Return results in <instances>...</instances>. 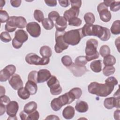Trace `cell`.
Wrapping results in <instances>:
<instances>
[{
	"mask_svg": "<svg viewBox=\"0 0 120 120\" xmlns=\"http://www.w3.org/2000/svg\"><path fill=\"white\" fill-rule=\"evenodd\" d=\"M39 118V113L38 111H35L28 114L27 120H37Z\"/></svg>",
	"mask_w": 120,
	"mask_h": 120,
	"instance_id": "46",
	"label": "cell"
},
{
	"mask_svg": "<svg viewBox=\"0 0 120 120\" xmlns=\"http://www.w3.org/2000/svg\"><path fill=\"white\" fill-rule=\"evenodd\" d=\"M15 71L16 68L13 65H8L6 66L0 71V81L4 82L9 80L10 77L15 74Z\"/></svg>",
	"mask_w": 120,
	"mask_h": 120,
	"instance_id": "8",
	"label": "cell"
},
{
	"mask_svg": "<svg viewBox=\"0 0 120 120\" xmlns=\"http://www.w3.org/2000/svg\"><path fill=\"white\" fill-rule=\"evenodd\" d=\"M17 94L19 98L23 100H26L29 98L30 95L25 87H22L18 90Z\"/></svg>",
	"mask_w": 120,
	"mask_h": 120,
	"instance_id": "31",
	"label": "cell"
},
{
	"mask_svg": "<svg viewBox=\"0 0 120 120\" xmlns=\"http://www.w3.org/2000/svg\"><path fill=\"white\" fill-rule=\"evenodd\" d=\"M18 109V104L15 101H10L6 106L7 114L11 117L15 116Z\"/></svg>",
	"mask_w": 120,
	"mask_h": 120,
	"instance_id": "14",
	"label": "cell"
},
{
	"mask_svg": "<svg viewBox=\"0 0 120 120\" xmlns=\"http://www.w3.org/2000/svg\"><path fill=\"white\" fill-rule=\"evenodd\" d=\"M110 37H111V33H110V30L108 28L105 27L104 33L101 40L103 41H106L110 39Z\"/></svg>",
	"mask_w": 120,
	"mask_h": 120,
	"instance_id": "48",
	"label": "cell"
},
{
	"mask_svg": "<svg viewBox=\"0 0 120 120\" xmlns=\"http://www.w3.org/2000/svg\"><path fill=\"white\" fill-rule=\"evenodd\" d=\"M15 22L16 26L18 28L23 29L27 26V21L22 16H15Z\"/></svg>",
	"mask_w": 120,
	"mask_h": 120,
	"instance_id": "27",
	"label": "cell"
},
{
	"mask_svg": "<svg viewBox=\"0 0 120 120\" xmlns=\"http://www.w3.org/2000/svg\"><path fill=\"white\" fill-rule=\"evenodd\" d=\"M87 62L85 56H79L76 58L74 63L79 66H85Z\"/></svg>",
	"mask_w": 120,
	"mask_h": 120,
	"instance_id": "35",
	"label": "cell"
},
{
	"mask_svg": "<svg viewBox=\"0 0 120 120\" xmlns=\"http://www.w3.org/2000/svg\"><path fill=\"white\" fill-rule=\"evenodd\" d=\"M110 10L113 12H117L120 9V2L119 1H114L110 5Z\"/></svg>",
	"mask_w": 120,
	"mask_h": 120,
	"instance_id": "45",
	"label": "cell"
},
{
	"mask_svg": "<svg viewBox=\"0 0 120 120\" xmlns=\"http://www.w3.org/2000/svg\"><path fill=\"white\" fill-rule=\"evenodd\" d=\"M111 32L113 35H119L120 33V21H115L112 24L110 29Z\"/></svg>",
	"mask_w": 120,
	"mask_h": 120,
	"instance_id": "28",
	"label": "cell"
},
{
	"mask_svg": "<svg viewBox=\"0 0 120 120\" xmlns=\"http://www.w3.org/2000/svg\"><path fill=\"white\" fill-rule=\"evenodd\" d=\"M45 3L49 7H54L57 5V1L55 0H45Z\"/></svg>",
	"mask_w": 120,
	"mask_h": 120,
	"instance_id": "53",
	"label": "cell"
},
{
	"mask_svg": "<svg viewBox=\"0 0 120 120\" xmlns=\"http://www.w3.org/2000/svg\"><path fill=\"white\" fill-rule=\"evenodd\" d=\"M60 100L63 105H69L72 103L75 99L74 96L70 92H67L58 97Z\"/></svg>",
	"mask_w": 120,
	"mask_h": 120,
	"instance_id": "18",
	"label": "cell"
},
{
	"mask_svg": "<svg viewBox=\"0 0 120 120\" xmlns=\"http://www.w3.org/2000/svg\"><path fill=\"white\" fill-rule=\"evenodd\" d=\"M60 5L64 8H66L69 6L70 3L69 1L68 0H59L58 1Z\"/></svg>",
	"mask_w": 120,
	"mask_h": 120,
	"instance_id": "52",
	"label": "cell"
},
{
	"mask_svg": "<svg viewBox=\"0 0 120 120\" xmlns=\"http://www.w3.org/2000/svg\"><path fill=\"white\" fill-rule=\"evenodd\" d=\"M105 83L112 86H115L118 84V82L116 78L113 76H110L105 80Z\"/></svg>",
	"mask_w": 120,
	"mask_h": 120,
	"instance_id": "44",
	"label": "cell"
},
{
	"mask_svg": "<svg viewBox=\"0 0 120 120\" xmlns=\"http://www.w3.org/2000/svg\"><path fill=\"white\" fill-rule=\"evenodd\" d=\"M93 24H85L82 28V31L84 37L88 36H92V29Z\"/></svg>",
	"mask_w": 120,
	"mask_h": 120,
	"instance_id": "30",
	"label": "cell"
},
{
	"mask_svg": "<svg viewBox=\"0 0 120 120\" xmlns=\"http://www.w3.org/2000/svg\"><path fill=\"white\" fill-rule=\"evenodd\" d=\"M61 62L65 67H68L73 63L71 58L68 55H65L61 58Z\"/></svg>",
	"mask_w": 120,
	"mask_h": 120,
	"instance_id": "40",
	"label": "cell"
},
{
	"mask_svg": "<svg viewBox=\"0 0 120 120\" xmlns=\"http://www.w3.org/2000/svg\"><path fill=\"white\" fill-rule=\"evenodd\" d=\"M75 97V99H79L82 94V90L80 88L75 87L69 91Z\"/></svg>",
	"mask_w": 120,
	"mask_h": 120,
	"instance_id": "38",
	"label": "cell"
},
{
	"mask_svg": "<svg viewBox=\"0 0 120 120\" xmlns=\"http://www.w3.org/2000/svg\"><path fill=\"white\" fill-rule=\"evenodd\" d=\"M39 52L42 57L50 58L52 54L51 48L47 45L42 46L40 49Z\"/></svg>",
	"mask_w": 120,
	"mask_h": 120,
	"instance_id": "25",
	"label": "cell"
},
{
	"mask_svg": "<svg viewBox=\"0 0 120 120\" xmlns=\"http://www.w3.org/2000/svg\"><path fill=\"white\" fill-rule=\"evenodd\" d=\"M120 97H110L106 98L104 101V105L107 109H112L114 107L119 109Z\"/></svg>",
	"mask_w": 120,
	"mask_h": 120,
	"instance_id": "10",
	"label": "cell"
},
{
	"mask_svg": "<svg viewBox=\"0 0 120 120\" xmlns=\"http://www.w3.org/2000/svg\"><path fill=\"white\" fill-rule=\"evenodd\" d=\"M75 110L79 112L84 113L86 112L89 109L88 104L87 102L82 101L79 100L77 101L76 102V105L75 106Z\"/></svg>",
	"mask_w": 120,
	"mask_h": 120,
	"instance_id": "22",
	"label": "cell"
},
{
	"mask_svg": "<svg viewBox=\"0 0 120 120\" xmlns=\"http://www.w3.org/2000/svg\"><path fill=\"white\" fill-rule=\"evenodd\" d=\"M114 1V0H104L103 1V3L107 7H110L111 4Z\"/></svg>",
	"mask_w": 120,
	"mask_h": 120,
	"instance_id": "58",
	"label": "cell"
},
{
	"mask_svg": "<svg viewBox=\"0 0 120 120\" xmlns=\"http://www.w3.org/2000/svg\"><path fill=\"white\" fill-rule=\"evenodd\" d=\"M10 17L9 16L8 14L5 10H0V20L1 23L7 22Z\"/></svg>",
	"mask_w": 120,
	"mask_h": 120,
	"instance_id": "39",
	"label": "cell"
},
{
	"mask_svg": "<svg viewBox=\"0 0 120 120\" xmlns=\"http://www.w3.org/2000/svg\"><path fill=\"white\" fill-rule=\"evenodd\" d=\"M84 20L86 24H92L95 21V17L91 12H88L84 15Z\"/></svg>",
	"mask_w": 120,
	"mask_h": 120,
	"instance_id": "33",
	"label": "cell"
},
{
	"mask_svg": "<svg viewBox=\"0 0 120 120\" xmlns=\"http://www.w3.org/2000/svg\"><path fill=\"white\" fill-rule=\"evenodd\" d=\"M114 86L106 83H99L94 82H91L88 86V90L90 94L99 97H105L109 95L113 91Z\"/></svg>",
	"mask_w": 120,
	"mask_h": 120,
	"instance_id": "1",
	"label": "cell"
},
{
	"mask_svg": "<svg viewBox=\"0 0 120 120\" xmlns=\"http://www.w3.org/2000/svg\"><path fill=\"white\" fill-rule=\"evenodd\" d=\"M25 60L26 62L29 64L35 65H46L50 62L49 58H40L37 54L34 53L28 54L26 56Z\"/></svg>",
	"mask_w": 120,
	"mask_h": 120,
	"instance_id": "4",
	"label": "cell"
},
{
	"mask_svg": "<svg viewBox=\"0 0 120 120\" xmlns=\"http://www.w3.org/2000/svg\"><path fill=\"white\" fill-rule=\"evenodd\" d=\"M103 63L105 66H113L116 63V59L113 55L109 54L104 57Z\"/></svg>",
	"mask_w": 120,
	"mask_h": 120,
	"instance_id": "29",
	"label": "cell"
},
{
	"mask_svg": "<svg viewBox=\"0 0 120 120\" xmlns=\"http://www.w3.org/2000/svg\"><path fill=\"white\" fill-rule=\"evenodd\" d=\"M6 111V106L0 104V116L2 115Z\"/></svg>",
	"mask_w": 120,
	"mask_h": 120,
	"instance_id": "55",
	"label": "cell"
},
{
	"mask_svg": "<svg viewBox=\"0 0 120 120\" xmlns=\"http://www.w3.org/2000/svg\"><path fill=\"white\" fill-rule=\"evenodd\" d=\"M11 5L14 8L19 7L21 4L22 1L21 0H11L10 1Z\"/></svg>",
	"mask_w": 120,
	"mask_h": 120,
	"instance_id": "51",
	"label": "cell"
},
{
	"mask_svg": "<svg viewBox=\"0 0 120 120\" xmlns=\"http://www.w3.org/2000/svg\"><path fill=\"white\" fill-rule=\"evenodd\" d=\"M98 44V42L96 39L90 38L86 42L85 52L88 62L99 58V53L97 50Z\"/></svg>",
	"mask_w": 120,
	"mask_h": 120,
	"instance_id": "3",
	"label": "cell"
},
{
	"mask_svg": "<svg viewBox=\"0 0 120 120\" xmlns=\"http://www.w3.org/2000/svg\"><path fill=\"white\" fill-rule=\"evenodd\" d=\"M0 40L5 43H8L11 40V38L9 34L7 31L2 32L0 34Z\"/></svg>",
	"mask_w": 120,
	"mask_h": 120,
	"instance_id": "42",
	"label": "cell"
},
{
	"mask_svg": "<svg viewBox=\"0 0 120 120\" xmlns=\"http://www.w3.org/2000/svg\"><path fill=\"white\" fill-rule=\"evenodd\" d=\"M15 16H10L5 26V30L8 32H13L17 28L15 22Z\"/></svg>",
	"mask_w": 120,
	"mask_h": 120,
	"instance_id": "19",
	"label": "cell"
},
{
	"mask_svg": "<svg viewBox=\"0 0 120 120\" xmlns=\"http://www.w3.org/2000/svg\"><path fill=\"white\" fill-rule=\"evenodd\" d=\"M68 25L73 26H79L81 25L82 21L81 19L78 17H74L70 19L68 21Z\"/></svg>",
	"mask_w": 120,
	"mask_h": 120,
	"instance_id": "41",
	"label": "cell"
},
{
	"mask_svg": "<svg viewBox=\"0 0 120 120\" xmlns=\"http://www.w3.org/2000/svg\"><path fill=\"white\" fill-rule=\"evenodd\" d=\"M90 68L92 71L95 73H99L102 70L101 60H95L92 61L90 64Z\"/></svg>",
	"mask_w": 120,
	"mask_h": 120,
	"instance_id": "24",
	"label": "cell"
},
{
	"mask_svg": "<svg viewBox=\"0 0 120 120\" xmlns=\"http://www.w3.org/2000/svg\"><path fill=\"white\" fill-rule=\"evenodd\" d=\"M66 31H59L56 30L55 34V45L54 46V50L57 53H60L63 51L66 50L69 45L65 43L63 39V35Z\"/></svg>",
	"mask_w": 120,
	"mask_h": 120,
	"instance_id": "5",
	"label": "cell"
},
{
	"mask_svg": "<svg viewBox=\"0 0 120 120\" xmlns=\"http://www.w3.org/2000/svg\"><path fill=\"white\" fill-rule=\"evenodd\" d=\"M71 7H76L80 8L82 5V1L81 0H70Z\"/></svg>",
	"mask_w": 120,
	"mask_h": 120,
	"instance_id": "50",
	"label": "cell"
},
{
	"mask_svg": "<svg viewBox=\"0 0 120 120\" xmlns=\"http://www.w3.org/2000/svg\"><path fill=\"white\" fill-rule=\"evenodd\" d=\"M84 37L81 28L66 31L63 35V39L68 45L74 46L78 44L82 38Z\"/></svg>",
	"mask_w": 120,
	"mask_h": 120,
	"instance_id": "2",
	"label": "cell"
},
{
	"mask_svg": "<svg viewBox=\"0 0 120 120\" xmlns=\"http://www.w3.org/2000/svg\"><path fill=\"white\" fill-rule=\"evenodd\" d=\"M37 74L38 72L36 70H33L30 72L28 76V80L33 81L37 82Z\"/></svg>",
	"mask_w": 120,
	"mask_h": 120,
	"instance_id": "43",
	"label": "cell"
},
{
	"mask_svg": "<svg viewBox=\"0 0 120 120\" xmlns=\"http://www.w3.org/2000/svg\"><path fill=\"white\" fill-rule=\"evenodd\" d=\"M28 39V35L27 32L22 29H20L15 32V37L13 39L21 45H22L23 43L25 42Z\"/></svg>",
	"mask_w": 120,
	"mask_h": 120,
	"instance_id": "13",
	"label": "cell"
},
{
	"mask_svg": "<svg viewBox=\"0 0 120 120\" xmlns=\"http://www.w3.org/2000/svg\"><path fill=\"white\" fill-rule=\"evenodd\" d=\"M26 30L33 38L38 37L41 34V28L39 24L35 22H29L26 26Z\"/></svg>",
	"mask_w": 120,
	"mask_h": 120,
	"instance_id": "9",
	"label": "cell"
},
{
	"mask_svg": "<svg viewBox=\"0 0 120 120\" xmlns=\"http://www.w3.org/2000/svg\"><path fill=\"white\" fill-rule=\"evenodd\" d=\"M27 114H26L24 111H21L19 114L20 118L22 120H27L28 116L27 115Z\"/></svg>",
	"mask_w": 120,
	"mask_h": 120,
	"instance_id": "56",
	"label": "cell"
},
{
	"mask_svg": "<svg viewBox=\"0 0 120 120\" xmlns=\"http://www.w3.org/2000/svg\"><path fill=\"white\" fill-rule=\"evenodd\" d=\"M97 10L99 13L100 18L103 22H106L111 20L112 18L111 13L103 2L98 4L97 7Z\"/></svg>",
	"mask_w": 120,
	"mask_h": 120,
	"instance_id": "7",
	"label": "cell"
},
{
	"mask_svg": "<svg viewBox=\"0 0 120 120\" xmlns=\"http://www.w3.org/2000/svg\"><path fill=\"white\" fill-rule=\"evenodd\" d=\"M37 104L34 101H30L25 104L23 108V111L27 114H29L36 110Z\"/></svg>",
	"mask_w": 120,
	"mask_h": 120,
	"instance_id": "23",
	"label": "cell"
},
{
	"mask_svg": "<svg viewBox=\"0 0 120 120\" xmlns=\"http://www.w3.org/2000/svg\"><path fill=\"white\" fill-rule=\"evenodd\" d=\"M67 26V21L63 16H60L55 21V27L56 30L59 31H65Z\"/></svg>",
	"mask_w": 120,
	"mask_h": 120,
	"instance_id": "17",
	"label": "cell"
},
{
	"mask_svg": "<svg viewBox=\"0 0 120 120\" xmlns=\"http://www.w3.org/2000/svg\"><path fill=\"white\" fill-rule=\"evenodd\" d=\"M110 48L108 45H103L100 47L99 49V53L102 57H104L110 54Z\"/></svg>",
	"mask_w": 120,
	"mask_h": 120,
	"instance_id": "37",
	"label": "cell"
},
{
	"mask_svg": "<svg viewBox=\"0 0 120 120\" xmlns=\"http://www.w3.org/2000/svg\"><path fill=\"white\" fill-rule=\"evenodd\" d=\"M115 68L113 66H105L103 69V73L106 76H109L114 73Z\"/></svg>",
	"mask_w": 120,
	"mask_h": 120,
	"instance_id": "34",
	"label": "cell"
},
{
	"mask_svg": "<svg viewBox=\"0 0 120 120\" xmlns=\"http://www.w3.org/2000/svg\"><path fill=\"white\" fill-rule=\"evenodd\" d=\"M47 84L48 87L50 88V91L52 95H58L61 93L62 90V88L56 76L52 75L47 80Z\"/></svg>",
	"mask_w": 120,
	"mask_h": 120,
	"instance_id": "6",
	"label": "cell"
},
{
	"mask_svg": "<svg viewBox=\"0 0 120 120\" xmlns=\"http://www.w3.org/2000/svg\"><path fill=\"white\" fill-rule=\"evenodd\" d=\"M63 105L59 98H54L51 102V106L54 111H58L63 106Z\"/></svg>",
	"mask_w": 120,
	"mask_h": 120,
	"instance_id": "26",
	"label": "cell"
},
{
	"mask_svg": "<svg viewBox=\"0 0 120 120\" xmlns=\"http://www.w3.org/2000/svg\"><path fill=\"white\" fill-rule=\"evenodd\" d=\"M44 28L46 30H50L53 28L54 23L52 21L48 18H45L42 22Z\"/></svg>",
	"mask_w": 120,
	"mask_h": 120,
	"instance_id": "32",
	"label": "cell"
},
{
	"mask_svg": "<svg viewBox=\"0 0 120 120\" xmlns=\"http://www.w3.org/2000/svg\"><path fill=\"white\" fill-rule=\"evenodd\" d=\"M34 17L35 19L39 22H42L44 19V14L40 10L36 9L34 12Z\"/></svg>",
	"mask_w": 120,
	"mask_h": 120,
	"instance_id": "36",
	"label": "cell"
},
{
	"mask_svg": "<svg viewBox=\"0 0 120 120\" xmlns=\"http://www.w3.org/2000/svg\"><path fill=\"white\" fill-rule=\"evenodd\" d=\"M5 5V0H0V10H2V7Z\"/></svg>",
	"mask_w": 120,
	"mask_h": 120,
	"instance_id": "61",
	"label": "cell"
},
{
	"mask_svg": "<svg viewBox=\"0 0 120 120\" xmlns=\"http://www.w3.org/2000/svg\"><path fill=\"white\" fill-rule=\"evenodd\" d=\"M120 110L119 109H117L114 112L113 116L115 120H119L120 119Z\"/></svg>",
	"mask_w": 120,
	"mask_h": 120,
	"instance_id": "54",
	"label": "cell"
},
{
	"mask_svg": "<svg viewBox=\"0 0 120 120\" xmlns=\"http://www.w3.org/2000/svg\"><path fill=\"white\" fill-rule=\"evenodd\" d=\"M46 120H60L59 118L55 115H48L46 118Z\"/></svg>",
	"mask_w": 120,
	"mask_h": 120,
	"instance_id": "57",
	"label": "cell"
},
{
	"mask_svg": "<svg viewBox=\"0 0 120 120\" xmlns=\"http://www.w3.org/2000/svg\"><path fill=\"white\" fill-rule=\"evenodd\" d=\"M0 96H2L3 95H4V94H5L6 92V90H5V89L4 87H3L2 86H0Z\"/></svg>",
	"mask_w": 120,
	"mask_h": 120,
	"instance_id": "60",
	"label": "cell"
},
{
	"mask_svg": "<svg viewBox=\"0 0 120 120\" xmlns=\"http://www.w3.org/2000/svg\"><path fill=\"white\" fill-rule=\"evenodd\" d=\"M8 82L12 88L15 90H18L23 87V82L20 76L17 74H15L10 77Z\"/></svg>",
	"mask_w": 120,
	"mask_h": 120,
	"instance_id": "11",
	"label": "cell"
},
{
	"mask_svg": "<svg viewBox=\"0 0 120 120\" xmlns=\"http://www.w3.org/2000/svg\"><path fill=\"white\" fill-rule=\"evenodd\" d=\"M25 88L30 95H35L38 90V86L37 85V83L32 81L28 80L25 84Z\"/></svg>",
	"mask_w": 120,
	"mask_h": 120,
	"instance_id": "21",
	"label": "cell"
},
{
	"mask_svg": "<svg viewBox=\"0 0 120 120\" xmlns=\"http://www.w3.org/2000/svg\"><path fill=\"white\" fill-rule=\"evenodd\" d=\"M75 114V111L74 108L70 105L66 107L62 111L63 117L67 119L70 120L72 119Z\"/></svg>",
	"mask_w": 120,
	"mask_h": 120,
	"instance_id": "20",
	"label": "cell"
},
{
	"mask_svg": "<svg viewBox=\"0 0 120 120\" xmlns=\"http://www.w3.org/2000/svg\"><path fill=\"white\" fill-rule=\"evenodd\" d=\"M79 12L80 9L79 8L76 7H71L69 9L65 11L63 14V17L67 21H68L70 19L73 18L78 17L79 14Z\"/></svg>",
	"mask_w": 120,
	"mask_h": 120,
	"instance_id": "16",
	"label": "cell"
},
{
	"mask_svg": "<svg viewBox=\"0 0 120 120\" xmlns=\"http://www.w3.org/2000/svg\"><path fill=\"white\" fill-rule=\"evenodd\" d=\"M9 98L6 95H3L0 97V104L7 106V105L10 102Z\"/></svg>",
	"mask_w": 120,
	"mask_h": 120,
	"instance_id": "49",
	"label": "cell"
},
{
	"mask_svg": "<svg viewBox=\"0 0 120 120\" xmlns=\"http://www.w3.org/2000/svg\"><path fill=\"white\" fill-rule=\"evenodd\" d=\"M120 37H119L117 39H115V46L117 47L119 52V45H120Z\"/></svg>",
	"mask_w": 120,
	"mask_h": 120,
	"instance_id": "59",
	"label": "cell"
},
{
	"mask_svg": "<svg viewBox=\"0 0 120 120\" xmlns=\"http://www.w3.org/2000/svg\"><path fill=\"white\" fill-rule=\"evenodd\" d=\"M59 13L56 11H52L48 14V18L51 19L52 21H56L60 17Z\"/></svg>",
	"mask_w": 120,
	"mask_h": 120,
	"instance_id": "47",
	"label": "cell"
},
{
	"mask_svg": "<svg viewBox=\"0 0 120 120\" xmlns=\"http://www.w3.org/2000/svg\"><path fill=\"white\" fill-rule=\"evenodd\" d=\"M52 76L50 72L46 69H40L37 74V82L43 83L47 81Z\"/></svg>",
	"mask_w": 120,
	"mask_h": 120,
	"instance_id": "15",
	"label": "cell"
},
{
	"mask_svg": "<svg viewBox=\"0 0 120 120\" xmlns=\"http://www.w3.org/2000/svg\"><path fill=\"white\" fill-rule=\"evenodd\" d=\"M67 68L72 72L73 75L76 77H80L83 75L88 70L85 66H79L75 63H72L69 67Z\"/></svg>",
	"mask_w": 120,
	"mask_h": 120,
	"instance_id": "12",
	"label": "cell"
}]
</instances>
